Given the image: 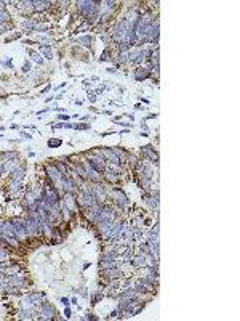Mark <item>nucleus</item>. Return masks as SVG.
Returning a JSON list of instances; mask_svg holds the SVG:
<instances>
[{
	"label": "nucleus",
	"instance_id": "14",
	"mask_svg": "<svg viewBox=\"0 0 240 321\" xmlns=\"http://www.w3.org/2000/svg\"><path fill=\"white\" fill-rule=\"evenodd\" d=\"M51 7V2H43V0H34V8H35V11H43V10H47V8H50Z\"/></svg>",
	"mask_w": 240,
	"mask_h": 321
},
{
	"label": "nucleus",
	"instance_id": "27",
	"mask_svg": "<svg viewBox=\"0 0 240 321\" xmlns=\"http://www.w3.org/2000/svg\"><path fill=\"white\" fill-rule=\"evenodd\" d=\"M19 135H21V138H26V140H31V138H32V135L27 133V132H21Z\"/></svg>",
	"mask_w": 240,
	"mask_h": 321
},
{
	"label": "nucleus",
	"instance_id": "13",
	"mask_svg": "<svg viewBox=\"0 0 240 321\" xmlns=\"http://www.w3.org/2000/svg\"><path fill=\"white\" fill-rule=\"evenodd\" d=\"M130 263L133 265V267H141V268H144L146 267V257L141 254V255H136V257H131L130 259Z\"/></svg>",
	"mask_w": 240,
	"mask_h": 321
},
{
	"label": "nucleus",
	"instance_id": "32",
	"mask_svg": "<svg viewBox=\"0 0 240 321\" xmlns=\"http://www.w3.org/2000/svg\"><path fill=\"white\" fill-rule=\"evenodd\" d=\"M141 127H143V129H144V132H149V127H147V124H146L144 120H143V122H141Z\"/></svg>",
	"mask_w": 240,
	"mask_h": 321
},
{
	"label": "nucleus",
	"instance_id": "21",
	"mask_svg": "<svg viewBox=\"0 0 240 321\" xmlns=\"http://www.w3.org/2000/svg\"><path fill=\"white\" fill-rule=\"evenodd\" d=\"M101 299H103V292H94V294H91V305H96Z\"/></svg>",
	"mask_w": 240,
	"mask_h": 321
},
{
	"label": "nucleus",
	"instance_id": "42",
	"mask_svg": "<svg viewBox=\"0 0 240 321\" xmlns=\"http://www.w3.org/2000/svg\"><path fill=\"white\" fill-rule=\"evenodd\" d=\"M141 136H149V132H141Z\"/></svg>",
	"mask_w": 240,
	"mask_h": 321
},
{
	"label": "nucleus",
	"instance_id": "6",
	"mask_svg": "<svg viewBox=\"0 0 240 321\" xmlns=\"http://www.w3.org/2000/svg\"><path fill=\"white\" fill-rule=\"evenodd\" d=\"M91 194L94 196V201H96L98 204H103V202H104V199H106L104 188H103V185H100V183H96V185L91 188Z\"/></svg>",
	"mask_w": 240,
	"mask_h": 321
},
{
	"label": "nucleus",
	"instance_id": "38",
	"mask_svg": "<svg viewBox=\"0 0 240 321\" xmlns=\"http://www.w3.org/2000/svg\"><path fill=\"white\" fill-rule=\"evenodd\" d=\"M50 88H51V83H50V85H47V87H45L43 90H42V93H47V92H48Z\"/></svg>",
	"mask_w": 240,
	"mask_h": 321
},
{
	"label": "nucleus",
	"instance_id": "37",
	"mask_svg": "<svg viewBox=\"0 0 240 321\" xmlns=\"http://www.w3.org/2000/svg\"><path fill=\"white\" fill-rule=\"evenodd\" d=\"M107 72H109V74H115V67H109Z\"/></svg>",
	"mask_w": 240,
	"mask_h": 321
},
{
	"label": "nucleus",
	"instance_id": "8",
	"mask_svg": "<svg viewBox=\"0 0 240 321\" xmlns=\"http://www.w3.org/2000/svg\"><path fill=\"white\" fill-rule=\"evenodd\" d=\"M47 174H48V178H50V180H53V181H59V180H61V177L64 175V174H61V172L58 170V167H56L54 164L47 165Z\"/></svg>",
	"mask_w": 240,
	"mask_h": 321
},
{
	"label": "nucleus",
	"instance_id": "17",
	"mask_svg": "<svg viewBox=\"0 0 240 321\" xmlns=\"http://www.w3.org/2000/svg\"><path fill=\"white\" fill-rule=\"evenodd\" d=\"M23 29H26V32H29V31H35V23L34 21H31V19H26V21H23Z\"/></svg>",
	"mask_w": 240,
	"mask_h": 321
},
{
	"label": "nucleus",
	"instance_id": "25",
	"mask_svg": "<svg viewBox=\"0 0 240 321\" xmlns=\"http://www.w3.org/2000/svg\"><path fill=\"white\" fill-rule=\"evenodd\" d=\"M0 64L5 66V67H10V69H15V64L11 63V60H10V58H5V60H3L2 63H0Z\"/></svg>",
	"mask_w": 240,
	"mask_h": 321
},
{
	"label": "nucleus",
	"instance_id": "24",
	"mask_svg": "<svg viewBox=\"0 0 240 321\" xmlns=\"http://www.w3.org/2000/svg\"><path fill=\"white\" fill-rule=\"evenodd\" d=\"M109 56H110V50H109V48H106V50L103 51V55H101L100 61H101V63H103V61H107V60H109Z\"/></svg>",
	"mask_w": 240,
	"mask_h": 321
},
{
	"label": "nucleus",
	"instance_id": "5",
	"mask_svg": "<svg viewBox=\"0 0 240 321\" xmlns=\"http://www.w3.org/2000/svg\"><path fill=\"white\" fill-rule=\"evenodd\" d=\"M141 156H143L144 159H147V161H154L155 164H159V154L155 152L152 145L141 146Z\"/></svg>",
	"mask_w": 240,
	"mask_h": 321
},
{
	"label": "nucleus",
	"instance_id": "31",
	"mask_svg": "<svg viewBox=\"0 0 240 321\" xmlns=\"http://www.w3.org/2000/svg\"><path fill=\"white\" fill-rule=\"evenodd\" d=\"M119 312H120V308H119V310H114V312H112V313L109 315V318H115V316L119 315Z\"/></svg>",
	"mask_w": 240,
	"mask_h": 321
},
{
	"label": "nucleus",
	"instance_id": "29",
	"mask_svg": "<svg viewBox=\"0 0 240 321\" xmlns=\"http://www.w3.org/2000/svg\"><path fill=\"white\" fill-rule=\"evenodd\" d=\"M58 119H59V120H69V119H70V116H67V114H59V116H58Z\"/></svg>",
	"mask_w": 240,
	"mask_h": 321
},
{
	"label": "nucleus",
	"instance_id": "34",
	"mask_svg": "<svg viewBox=\"0 0 240 321\" xmlns=\"http://www.w3.org/2000/svg\"><path fill=\"white\" fill-rule=\"evenodd\" d=\"M88 100H90L91 103H94V101H96V95H90V96H88Z\"/></svg>",
	"mask_w": 240,
	"mask_h": 321
},
{
	"label": "nucleus",
	"instance_id": "18",
	"mask_svg": "<svg viewBox=\"0 0 240 321\" xmlns=\"http://www.w3.org/2000/svg\"><path fill=\"white\" fill-rule=\"evenodd\" d=\"M77 42H79L80 45H83V47H87V48H88V47L91 45V42H93V40H91L90 35H85V37H79Z\"/></svg>",
	"mask_w": 240,
	"mask_h": 321
},
{
	"label": "nucleus",
	"instance_id": "40",
	"mask_svg": "<svg viewBox=\"0 0 240 321\" xmlns=\"http://www.w3.org/2000/svg\"><path fill=\"white\" fill-rule=\"evenodd\" d=\"M103 114H107V116H110V114H112V111H109V109H104V111H103Z\"/></svg>",
	"mask_w": 240,
	"mask_h": 321
},
{
	"label": "nucleus",
	"instance_id": "19",
	"mask_svg": "<svg viewBox=\"0 0 240 321\" xmlns=\"http://www.w3.org/2000/svg\"><path fill=\"white\" fill-rule=\"evenodd\" d=\"M61 145H63L61 138H50V140H48V146L50 148H59Z\"/></svg>",
	"mask_w": 240,
	"mask_h": 321
},
{
	"label": "nucleus",
	"instance_id": "7",
	"mask_svg": "<svg viewBox=\"0 0 240 321\" xmlns=\"http://www.w3.org/2000/svg\"><path fill=\"white\" fill-rule=\"evenodd\" d=\"M114 196H115V202H117L119 207H126V206H128V198H126V194L120 188H114Z\"/></svg>",
	"mask_w": 240,
	"mask_h": 321
},
{
	"label": "nucleus",
	"instance_id": "9",
	"mask_svg": "<svg viewBox=\"0 0 240 321\" xmlns=\"http://www.w3.org/2000/svg\"><path fill=\"white\" fill-rule=\"evenodd\" d=\"M24 175H26V169H24V165L16 167V169H13V170L10 172V178H11L13 181H18V183H21V181H23Z\"/></svg>",
	"mask_w": 240,
	"mask_h": 321
},
{
	"label": "nucleus",
	"instance_id": "16",
	"mask_svg": "<svg viewBox=\"0 0 240 321\" xmlns=\"http://www.w3.org/2000/svg\"><path fill=\"white\" fill-rule=\"evenodd\" d=\"M38 48L42 50V53H43V56L47 60H53V51H51L50 45H38Z\"/></svg>",
	"mask_w": 240,
	"mask_h": 321
},
{
	"label": "nucleus",
	"instance_id": "28",
	"mask_svg": "<svg viewBox=\"0 0 240 321\" xmlns=\"http://www.w3.org/2000/svg\"><path fill=\"white\" fill-rule=\"evenodd\" d=\"M74 124L72 122H63V129H72Z\"/></svg>",
	"mask_w": 240,
	"mask_h": 321
},
{
	"label": "nucleus",
	"instance_id": "30",
	"mask_svg": "<svg viewBox=\"0 0 240 321\" xmlns=\"http://www.w3.org/2000/svg\"><path fill=\"white\" fill-rule=\"evenodd\" d=\"M61 303H63V305H66V307H67V305H69V303H70V302H69V299H67V297H61Z\"/></svg>",
	"mask_w": 240,
	"mask_h": 321
},
{
	"label": "nucleus",
	"instance_id": "15",
	"mask_svg": "<svg viewBox=\"0 0 240 321\" xmlns=\"http://www.w3.org/2000/svg\"><path fill=\"white\" fill-rule=\"evenodd\" d=\"M27 53H29V56H31L38 66L43 64V58H42V55H40V53H37V51H34V50H31V48H27Z\"/></svg>",
	"mask_w": 240,
	"mask_h": 321
},
{
	"label": "nucleus",
	"instance_id": "33",
	"mask_svg": "<svg viewBox=\"0 0 240 321\" xmlns=\"http://www.w3.org/2000/svg\"><path fill=\"white\" fill-rule=\"evenodd\" d=\"M3 172H5V165H3V162H2V164H0V177L3 175Z\"/></svg>",
	"mask_w": 240,
	"mask_h": 321
},
{
	"label": "nucleus",
	"instance_id": "20",
	"mask_svg": "<svg viewBox=\"0 0 240 321\" xmlns=\"http://www.w3.org/2000/svg\"><path fill=\"white\" fill-rule=\"evenodd\" d=\"M119 63H128L130 61V55H128V51H122L120 55H119V60H117Z\"/></svg>",
	"mask_w": 240,
	"mask_h": 321
},
{
	"label": "nucleus",
	"instance_id": "36",
	"mask_svg": "<svg viewBox=\"0 0 240 321\" xmlns=\"http://www.w3.org/2000/svg\"><path fill=\"white\" fill-rule=\"evenodd\" d=\"M85 318H87V319H98L96 316H93V313H88V315H87Z\"/></svg>",
	"mask_w": 240,
	"mask_h": 321
},
{
	"label": "nucleus",
	"instance_id": "26",
	"mask_svg": "<svg viewBox=\"0 0 240 321\" xmlns=\"http://www.w3.org/2000/svg\"><path fill=\"white\" fill-rule=\"evenodd\" d=\"M23 72H24V74H29V72H31V61H26V63H24Z\"/></svg>",
	"mask_w": 240,
	"mask_h": 321
},
{
	"label": "nucleus",
	"instance_id": "1",
	"mask_svg": "<svg viewBox=\"0 0 240 321\" xmlns=\"http://www.w3.org/2000/svg\"><path fill=\"white\" fill-rule=\"evenodd\" d=\"M11 228L15 231L18 239H24L26 236H29V231H27V225L24 218H11Z\"/></svg>",
	"mask_w": 240,
	"mask_h": 321
},
{
	"label": "nucleus",
	"instance_id": "2",
	"mask_svg": "<svg viewBox=\"0 0 240 321\" xmlns=\"http://www.w3.org/2000/svg\"><path fill=\"white\" fill-rule=\"evenodd\" d=\"M126 31H128V19H122L115 24L114 27V31H112V37H114V40L117 42H123L125 37H126Z\"/></svg>",
	"mask_w": 240,
	"mask_h": 321
},
{
	"label": "nucleus",
	"instance_id": "10",
	"mask_svg": "<svg viewBox=\"0 0 240 321\" xmlns=\"http://www.w3.org/2000/svg\"><path fill=\"white\" fill-rule=\"evenodd\" d=\"M149 76H151V71L147 67H143V66L136 67V71H135V79L136 80H146Z\"/></svg>",
	"mask_w": 240,
	"mask_h": 321
},
{
	"label": "nucleus",
	"instance_id": "39",
	"mask_svg": "<svg viewBox=\"0 0 240 321\" xmlns=\"http://www.w3.org/2000/svg\"><path fill=\"white\" fill-rule=\"evenodd\" d=\"M0 11H5V2H0Z\"/></svg>",
	"mask_w": 240,
	"mask_h": 321
},
{
	"label": "nucleus",
	"instance_id": "4",
	"mask_svg": "<svg viewBox=\"0 0 240 321\" xmlns=\"http://www.w3.org/2000/svg\"><path fill=\"white\" fill-rule=\"evenodd\" d=\"M40 315H43V316H40L38 319H51V318H54L56 310H54V307L51 305V302H48V300H42L40 302Z\"/></svg>",
	"mask_w": 240,
	"mask_h": 321
},
{
	"label": "nucleus",
	"instance_id": "11",
	"mask_svg": "<svg viewBox=\"0 0 240 321\" xmlns=\"http://www.w3.org/2000/svg\"><path fill=\"white\" fill-rule=\"evenodd\" d=\"M8 278H10V284H13V286H16V287H19V286H26V280H24L21 275H18V273L8 275Z\"/></svg>",
	"mask_w": 240,
	"mask_h": 321
},
{
	"label": "nucleus",
	"instance_id": "3",
	"mask_svg": "<svg viewBox=\"0 0 240 321\" xmlns=\"http://www.w3.org/2000/svg\"><path fill=\"white\" fill-rule=\"evenodd\" d=\"M101 2H88V0H80L77 2V10L80 15H83L85 18H90V15L98 8L96 5H100Z\"/></svg>",
	"mask_w": 240,
	"mask_h": 321
},
{
	"label": "nucleus",
	"instance_id": "41",
	"mask_svg": "<svg viewBox=\"0 0 240 321\" xmlns=\"http://www.w3.org/2000/svg\"><path fill=\"white\" fill-rule=\"evenodd\" d=\"M155 117H157V114H149L147 116V119H155Z\"/></svg>",
	"mask_w": 240,
	"mask_h": 321
},
{
	"label": "nucleus",
	"instance_id": "22",
	"mask_svg": "<svg viewBox=\"0 0 240 321\" xmlns=\"http://www.w3.org/2000/svg\"><path fill=\"white\" fill-rule=\"evenodd\" d=\"M11 18H10V15L7 11H0V24H5V23H8Z\"/></svg>",
	"mask_w": 240,
	"mask_h": 321
},
{
	"label": "nucleus",
	"instance_id": "23",
	"mask_svg": "<svg viewBox=\"0 0 240 321\" xmlns=\"http://www.w3.org/2000/svg\"><path fill=\"white\" fill-rule=\"evenodd\" d=\"M75 130H88L90 129V124H74V127Z\"/></svg>",
	"mask_w": 240,
	"mask_h": 321
},
{
	"label": "nucleus",
	"instance_id": "12",
	"mask_svg": "<svg viewBox=\"0 0 240 321\" xmlns=\"http://www.w3.org/2000/svg\"><path fill=\"white\" fill-rule=\"evenodd\" d=\"M26 297L29 299L34 305H40V302L45 299V294H42V292H29Z\"/></svg>",
	"mask_w": 240,
	"mask_h": 321
},
{
	"label": "nucleus",
	"instance_id": "35",
	"mask_svg": "<svg viewBox=\"0 0 240 321\" xmlns=\"http://www.w3.org/2000/svg\"><path fill=\"white\" fill-rule=\"evenodd\" d=\"M64 316H66V318H70V310H69V308L64 310Z\"/></svg>",
	"mask_w": 240,
	"mask_h": 321
}]
</instances>
